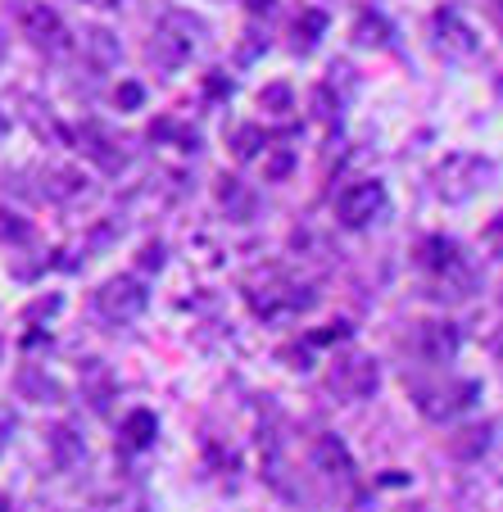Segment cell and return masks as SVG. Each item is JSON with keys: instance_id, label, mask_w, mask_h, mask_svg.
<instances>
[{"instance_id": "cell-1", "label": "cell", "mask_w": 503, "mask_h": 512, "mask_svg": "<svg viewBox=\"0 0 503 512\" xmlns=\"http://www.w3.org/2000/svg\"><path fill=\"white\" fill-rule=\"evenodd\" d=\"M381 209H386V191H381L377 182H354V186H345V191L336 195V213L345 218L349 227L372 223Z\"/></svg>"}, {"instance_id": "cell-2", "label": "cell", "mask_w": 503, "mask_h": 512, "mask_svg": "<svg viewBox=\"0 0 503 512\" xmlns=\"http://www.w3.org/2000/svg\"><path fill=\"white\" fill-rule=\"evenodd\" d=\"M14 19H19L23 37L37 41V46H59V37H64L59 14L50 10L46 0H19V5H14Z\"/></svg>"}, {"instance_id": "cell-3", "label": "cell", "mask_w": 503, "mask_h": 512, "mask_svg": "<svg viewBox=\"0 0 503 512\" xmlns=\"http://www.w3.org/2000/svg\"><path fill=\"white\" fill-rule=\"evenodd\" d=\"M100 304H105L109 313H118V318H132V313H141V304H146V290H136V281H109V286L100 290Z\"/></svg>"}, {"instance_id": "cell-4", "label": "cell", "mask_w": 503, "mask_h": 512, "mask_svg": "<svg viewBox=\"0 0 503 512\" xmlns=\"http://www.w3.org/2000/svg\"><path fill=\"white\" fill-rule=\"evenodd\" d=\"M23 236H28V223H23L19 213L0 209V241H23Z\"/></svg>"}, {"instance_id": "cell-5", "label": "cell", "mask_w": 503, "mask_h": 512, "mask_svg": "<svg viewBox=\"0 0 503 512\" xmlns=\"http://www.w3.org/2000/svg\"><path fill=\"white\" fill-rule=\"evenodd\" d=\"M127 431H132V445H150V431H155V422H150L146 413H136L132 422H127Z\"/></svg>"}, {"instance_id": "cell-6", "label": "cell", "mask_w": 503, "mask_h": 512, "mask_svg": "<svg viewBox=\"0 0 503 512\" xmlns=\"http://www.w3.org/2000/svg\"><path fill=\"white\" fill-rule=\"evenodd\" d=\"M10 435H14V413L0 404V454H5V445H10Z\"/></svg>"}, {"instance_id": "cell-7", "label": "cell", "mask_w": 503, "mask_h": 512, "mask_svg": "<svg viewBox=\"0 0 503 512\" xmlns=\"http://www.w3.org/2000/svg\"><path fill=\"white\" fill-rule=\"evenodd\" d=\"M123 105H141V87H132V82H127V87H123Z\"/></svg>"}, {"instance_id": "cell-8", "label": "cell", "mask_w": 503, "mask_h": 512, "mask_svg": "<svg viewBox=\"0 0 503 512\" xmlns=\"http://www.w3.org/2000/svg\"><path fill=\"white\" fill-rule=\"evenodd\" d=\"M0 512H14V503H5V499H0Z\"/></svg>"}, {"instance_id": "cell-9", "label": "cell", "mask_w": 503, "mask_h": 512, "mask_svg": "<svg viewBox=\"0 0 503 512\" xmlns=\"http://www.w3.org/2000/svg\"><path fill=\"white\" fill-rule=\"evenodd\" d=\"M5 127H10V118H5V114H0V132H5Z\"/></svg>"}, {"instance_id": "cell-10", "label": "cell", "mask_w": 503, "mask_h": 512, "mask_svg": "<svg viewBox=\"0 0 503 512\" xmlns=\"http://www.w3.org/2000/svg\"><path fill=\"white\" fill-rule=\"evenodd\" d=\"M0 59H5V37H0Z\"/></svg>"}]
</instances>
